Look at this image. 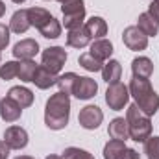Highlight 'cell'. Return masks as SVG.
I'll use <instances>...</instances> for the list:
<instances>
[{"label":"cell","mask_w":159,"mask_h":159,"mask_svg":"<svg viewBox=\"0 0 159 159\" xmlns=\"http://www.w3.org/2000/svg\"><path fill=\"white\" fill-rule=\"evenodd\" d=\"M70 119V98L65 93H56L46 100L44 106V124L46 128L59 131L63 128H67Z\"/></svg>","instance_id":"6da1fadb"},{"label":"cell","mask_w":159,"mask_h":159,"mask_svg":"<svg viewBox=\"0 0 159 159\" xmlns=\"http://www.w3.org/2000/svg\"><path fill=\"white\" fill-rule=\"evenodd\" d=\"M129 96L135 98V104L139 106V109L143 113H146L148 117L156 115L159 109V94L154 91V87L150 85V80L144 78H133L129 80Z\"/></svg>","instance_id":"7a4b0ae2"},{"label":"cell","mask_w":159,"mask_h":159,"mask_svg":"<svg viewBox=\"0 0 159 159\" xmlns=\"http://www.w3.org/2000/svg\"><path fill=\"white\" fill-rule=\"evenodd\" d=\"M126 122H128V131L129 137L135 143H144L152 135V120L146 113L139 109L137 104H131L126 111Z\"/></svg>","instance_id":"3957f363"},{"label":"cell","mask_w":159,"mask_h":159,"mask_svg":"<svg viewBox=\"0 0 159 159\" xmlns=\"http://www.w3.org/2000/svg\"><path fill=\"white\" fill-rule=\"evenodd\" d=\"M63 24L67 30H76L83 26L85 20V2L83 0H67L61 4Z\"/></svg>","instance_id":"277c9868"},{"label":"cell","mask_w":159,"mask_h":159,"mask_svg":"<svg viewBox=\"0 0 159 159\" xmlns=\"http://www.w3.org/2000/svg\"><path fill=\"white\" fill-rule=\"evenodd\" d=\"M67 61V50L61 48V46H50V48H44L43 50V56H41V65L50 70L52 74H59L63 65Z\"/></svg>","instance_id":"5b68a950"},{"label":"cell","mask_w":159,"mask_h":159,"mask_svg":"<svg viewBox=\"0 0 159 159\" xmlns=\"http://www.w3.org/2000/svg\"><path fill=\"white\" fill-rule=\"evenodd\" d=\"M128 100H129V89L124 83H120V81L109 83V87L106 91V104L109 106V109H113V111L124 109Z\"/></svg>","instance_id":"8992f818"},{"label":"cell","mask_w":159,"mask_h":159,"mask_svg":"<svg viewBox=\"0 0 159 159\" xmlns=\"http://www.w3.org/2000/svg\"><path fill=\"white\" fill-rule=\"evenodd\" d=\"M122 41L124 44L133 50V52H139V50H144L148 46V35L139 28V26H128L124 32H122Z\"/></svg>","instance_id":"52a82bcc"},{"label":"cell","mask_w":159,"mask_h":159,"mask_svg":"<svg viewBox=\"0 0 159 159\" xmlns=\"http://www.w3.org/2000/svg\"><path fill=\"white\" fill-rule=\"evenodd\" d=\"M4 143L9 150H22L28 146V131L20 126H9L4 131Z\"/></svg>","instance_id":"ba28073f"},{"label":"cell","mask_w":159,"mask_h":159,"mask_svg":"<svg viewBox=\"0 0 159 159\" xmlns=\"http://www.w3.org/2000/svg\"><path fill=\"white\" fill-rule=\"evenodd\" d=\"M104 120V113L98 106H85L78 115V122L83 129H96Z\"/></svg>","instance_id":"9c48e42d"},{"label":"cell","mask_w":159,"mask_h":159,"mask_svg":"<svg viewBox=\"0 0 159 159\" xmlns=\"http://www.w3.org/2000/svg\"><path fill=\"white\" fill-rule=\"evenodd\" d=\"M37 54H39V43L35 39H22L13 46V56L20 61L34 59Z\"/></svg>","instance_id":"30bf717a"},{"label":"cell","mask_w":159,"mask_h":159,"mask_svg":"<svg viewBox=\"0 0 159 159\" xmlns=\"http://www.w3.org/2000/svg\"><path fill=\"white\" fill-rule=\"evenodd\" d=\"M98 93V83L89 76H80L78 83L74 87V96L78 100H89Z\"/></svg>","instance_id":"8fae6325"},{"label":"cell","mask_w":159,"mask_h":159,"mask_svg":"<svg viewBox=\"0 0 159 159\" xmlns=\"http://www.w3.org/2000/svg\"><path fill=\"white\" fill-rule=\"evenodd\" d=\"M22 115V107L9 96H4L0 100V117L4 122H15L20 119Z\"/></svg>","instance_id":"7c38bea8"},{"label":"cell","mask_w":159,"mask_h":159,"mask_svg":"<svg viewBox=\"0 0 159 159\" xmlns=\"http://www.w3.org/2000/svg\"><path fill=\"white\" fill-rule=\"evenodd\" d=\"M30 17H28V9H17L13 15H11V20H9V32L13 34H26L28 28H30Z\"/></svg>","instance_id":"4fadbf2b"},{"label":"cell","mask_w":159,"mask_h":159,"mask_svg":"<svg viewBox=\"0 0 159 159\" xmlns=\"http://www.w3.org/2000/svg\"><path fill=\"white\" fill-rule=\"evenodd\" d=\"M131 72L135 78H144L148 80L154 72V63L150 57H144V56H139L131 61Z\"/></svg>","instance_id":"5bb4252c"},{"label":"cell","mask_w":159,"mask_h":159,"mask_svg":"<svg viewBox=\"0 0 159 159\" xmlns=\"http://www.w3.org/2000/svg\"><path fill=\"white\" fill-rule=\"evenodd\" d=\"M83 28L87 30L91 39H102L104 35H107V22L102 17H91L83 24Z\"/></svg>","instance_id":"9a60e30c"},{"label":"cell","mask_w":159,"mask_h":159,"mask_svg":"<svg viewBox=\"0 0 159 159\" xmlns=\"http://www.w3.org/2000/svg\"><path fill=\"white\" fill-rule=\"evenodd\" d=\"M7 96L13 98L22 109H24V107H30V106L34 104V93H32L28 87H22V85H15V87H11L9 93H7Z\"/></svg>","instance_id":"2e32d148"},{"label":"cell","mask_w":159,"mask_h":159,"mask_svg":"<svg viewBox=\"0 0 159 159\" xmlns=\"http://www.w3.org/2000/svg\"><path fill=\"white\" fill-rule=\"evenodd\" d=\"M89 54L94 56V57L100 59V61H106V59H109L111 54H113V43L107 41V39H104V37H102V39H94L93 44H91Z\"/></svg>","instance_id":"e0dca14e"},{"label":"cell","mask_w":159,"mask_h":159,"mask_svg":"<svg viewBox=\"0 0 159 159\" xmlns=\"http://www.w3.org/2000/svg\"><path fill=\"white\" fill-rule=\"evenodd\" d=\"M137 26H139L148 37H156V35L159 34V20L150 13V11H144V13L139 15V19H137Z\"/></svg>","instance_id":"ac0fdd59"},{"label":"cell","mask_w":159,"mask_h":159,"mask_svg":"<svg viewBox=\"0 0 159 159\" xmlns=\"http://www.w3.org/2000/svg\"><path fill=\"white\" fill-rule=\"evenodd\" d=\"M107 133L111 139H117V141H126L129 137V131H128V122L122 117H117L109 122V128H107Z\"/></svg>","instance_id":"d6986e66"},{"label":"cell","mask_w":159,"mask_h":159,"mask_svg":"<svg viewBox=\"0 0 159 159\" xmlns=\"http://www.w3.org/2000/svg\"><path fill=\"white\" fill-rule=\"evenodd\" d=\"M91 43V37L87 34V30L81 26L76 30H69V35H67V44L72 46V48H85L87 44Z\"/></svg>","instance_id":"ffe728a7"},{"label":"cell","mask_w":159,"mask_h":159,"mask_svg":"<svg viewBox=\"0 0 159 159\" xmlns=\"http://www.w3.org/2000/svg\"><path fill=\"white\" fill-rule=\"evenodd\" d=\"M56 80H57V76L56 74H52L50 70H46L43 65H39L37 67V70H35V76H34V80H32V83H35L39 89H50L52 85H56Z\"/></svg>","instance_id":"44dd1931"},{"label":"cell","mask_w":159,"mask_h":159,"mask_svg":"<svg viewBox=\"0 0 159 159\" xmlns=\"http://www.w3.org/2000/svg\"><path fill=\"white\" fill-rule=\"evenodd\" d=\"M122 74V67L117 59H109L107 63H104L102 67V78L106 83H117Z\"/></svg>","instance_id":"7402d4cb"},{"label":"cell","mask_w":159,"mask_h":159,"mask_svg":"<svg viewBox=\"0 0 159 159\" xmlns=\"http://www.w3.org/2000/svg\"><path fill=\"white\" fill-rule=\"evenodd\" d=\"M28 17H30V24L35 26L37 30H41V28L52 19V15H50L48 9H44V7H37V6L28 7Z\"/></svg>","instance_id":"603a6c76"},{"label":"cell","mask_w":159,"mask_h":159,"mask_svg":"<svg viewBox=\"0 0 159 159\" xmlns=\"http://www.w3.org/2000/svg\"><path fill=\"white\" fill-rule=\"evenodd\" d=\"M78 74L76 72H65L61 76H57L56 80V85L59 87V93H65V94H74V87L78 83Z\"/></svg>","instance_id":"cb8c5ba5"},{"label":"cell","mask_w":159,"mask_h":159,"mask_svg":"<svg viewBox=\"0 0 159 159\" xmlns=\"http://www.w3.org/2000/svg\"><path fill=\"white\" fill-rule=\"evenodd\" d=\"M126 150H128L126 141L111 139V141L106 143V146H104V159H122V156H124Z\"/></svg>","instance_id":"d4e9b609"},{"label":"cell","mask_w":159,"mask_h":159,"mask_svg":"<svg viewBox=\"0 0 159 159\" xmlns=\"http://www.w3.org/2000/svg\"><path fill=\"white\" fill-rule=\"evenodd\" d=\"M37 63L34 59H24V61H19V74L17 78H20V81H32L35 76V70H37Z\"/></svg>","instance_id":"484cf974"},{"label":"cell","mask_w":159,"mask_h":159,"mask_svg":"<svg viewBox=\"0 0 159 159\" xmlns=\"http://www.w3.org/2000/svg\"><path fill=\"white\" fill-rule=\"evenodd\" d=\"M78 63H80V67H83V69H85V70H89V72H98V70H102V67H104V61L96 59V57H94V56H91L89 52L80 56Z\"/></svg>","instance_id":"4316f807"},{"label":"cell","mask_w":159,"mask_h":159,"mask_svg":"<svg viewBox=\"0 0 159 159\" xmlns=\"http://www.w3.org/2000/svg\"><path fill=\"white\" fill-rule=\"evenodd\" d=\"M39 32H41V35L46 37V39H57V37L61 35V22H59L56 17H52Z\"/></svg>","instance_id":"83f0119b"},{"label":"cell","mask_w":159,"mask_h":159,"mask_svg":"<svg viewBox=\"0 0 159 159\" xmlns=\"http://www.w3.org/2000/svg\"><path fill=\"white\" fill-rule=\"evenodd\" d=\"M19 74V61H6L4 65H0V78L2 80H13Z\"/></svg>","instance_id":"f1b7e54d"},{"label":"cell","mask_w":159,"mask_h":159,"mask_svg":"<svg viewBox=\"0 0 159 159\" xmlns=\"http://www.w3.org/2000/svg\"><path fill=\"white\" fill-rule=\"evenodd\" d=\"M144 154L148 159H159V137H148L144 141Z\"/></svg>","instance_id":"f546056e"},{"label":"cell","mask_w":159,"mask_h":159,"mask_svg":"<svg viewBox=\"0 0 159 159\" xmlns=\"http://www.w3.org/2000/svg\"><path fill=\"white\" fill-rule=\"evenodd\" d=\"M61 157L63 159H94V156L89 154L87 150H81V148H76V146H69V148H65Z\"/></svg>","instance_id":"4dcf8cb0"},{"label":"cell","mask_w":159,"mask_h":159,"mask_svg":"<svg viewBox=\"0 0 159 159\" xmlns=\"http://www.w3.org/2000/svg\"><path fill=\"white\" fill-rule=\"evenodd\" d=\"M7 44H9V26L0 24V52L6 50Z\"/></svg>","instance_id":"1f68e13d"},{"label":"cell","mask_w":159,"mask_h":159,"mask_svg":"<svg viewBox=\"0 0 159 159\" xmlns=\"http://www.w3.org/2000/svg\"><path fill=\"white\" fill-rule=\"evenodd\" d=\"M122 159H141V156H139V152H137V150H133V148H128V150L124 152Z\"/></svg>","instance_id":"d6a6232c"},{"label":"cell","mask_w":159,"mask_h":159,"mask_svg":"<svg viewBox=\"0 0 159 159\" xmlns=\"http://www.w3.org/2000/svg\"><path fill=\"white\" fill-rule=\"evenodd\" d=\"M148 11H150V13H152V15L159 20V0H154V2L148 6Z\"/></svg>","instance_id":"836d02e7"},{"label":"cell","mask_w":159,"mask_h":159,"mask_svg":"<svg viewBox=\"0 0 159 159\" xmlns=\"http://www.w3.org/2000/svg\"><path fill=\"white\" fill-rule=\"evenodd\" d=\"M7 156H9V148L4 141H0V159H7Z\"/></svg>","instance_id":"e575fe53"},{"label":"cell","mask_w":159,"mask_h":159,"mask_svg":"<svg viewBox=\"0 0 159 159\" xmlns=\"http://www.w3.org/2000/svg\"><path fill=\"white\" fill-rule=\"evenodd\" d=\"M4 13H6V4H4V2L0 0V19L4 17Z\"/></svg>","instance_id":"d590c367"},{"label":"cell","mask_w":159,"mask_h":159,"mask_svg":"<svg viewBox=\"0 0 159 159\" xmlns=\"http://www.w3.org/2000/svg\"><path fill=\"white\" fill-rule=\"evenodd\" d=\"M44 159H63L61 156H56V154H50V156H46Z\"/></svg>","instance_id":"8d00e7d4"},{"label":"cell","mask_w":159,"mask_h":159,"mask_svg":"<svg viewBox=\"0 0 159 159\" xmlns=\"http://www.w3.org/2000/svg\"><path fill=\"white\" fill-rule=\"evenodd\" d=\"M15 159H34V157H30V156H17Z\"/></svg>","instance_id":"74e56055"},{"label":"cell","mask_w":159,"mask_h":159,"mask_svg":"<svg viewBox=\"0 0 159 159\" xmlns=\"http://www.w3.org/2000/svg\"><path fill=\"white\" fill-rule=\"evenodd\" d=\"M11 2H15V4H22V2H26V0H11Z\"/></svg>","instance_id":"f35d334b"},{"label":"cell","mask_w":159,"mask_h":159,"mask_svg":"<svg viewBox=\"0 0 159 159\" xmlns=\"http://www.w3.org/2000/svg\"><path fill=\"white\" fill-rule=\"evenodd\" d=\"M57 2H61V4H63V2H67V0H57Z\"/></svg>","instance_id":"ab89813d"}]
</instances>
